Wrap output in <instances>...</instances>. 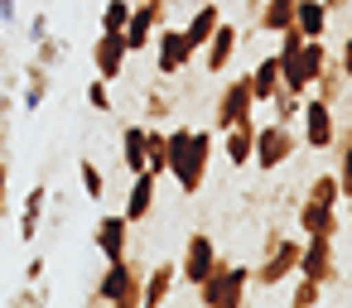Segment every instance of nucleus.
<instances>
[{
  "mask_svg": "<svg viewBox=\"0 0 352 308\" xmlns=\"http://www.w3.org/2000/svg\"><path fill=\"white\" fill-rule=\"evenodd\" d=\"M342 202H347V217H352V188H347V193H342Z\"/></svg>",
  "mask_w": 352,
  "mask_h": 308,
  "instance_id": "43",
  "label": "nucleus"
},
{
  "mask_svg": "<svg viewBox=\"0 0 352 308\" xmlns=\"http://www.w3.org/2000/svg\"><path fill=\"white\" fill-rule=\"evenodd\" d=\"M246 294H251V265H236V260H222V255L212 260V270L193 289V298L208 303V308H241Z\"/></svg>",
  "mask_w": 352,
  "mask_h": 308,
  "instance_id": "1",
  "label": "nucleus"
},
{
  "mask_svg": "<svg viewBox=\"0 0 352 308\" xmlns=\"http://www.w3.org/2000/svg\"><path fill=\"white\" fill-rule=\"evenodd\" d=\"M121 164H126V174L145 169V121H131L121 130Z\"/></svg>",
  "mask_w": 352,
  "mask_h": 308,
  "instance_id": "22",
  "label": "nucleus"
},
{
  "mask_svg": "<svg viewBox=\"0 0 352 308\" xmlns=\"http://www.w3.org/2000/svg\"><path fill=\"white\" fill-rule=\"evenodd\" d=\"M314 97H323L328 106H338L342 102V92H347V78H342V68H338V58H328L323 63V73L314 78V87H309Z\"/></svg>",
  "mask_w": 352,
  "mask_h": 308,
  "instance_id": "24",
  "label": "nucleus"
},
{
  "mask_svg": "<svg viewBox=\"0 0 352 308\" xmlns=\"http://www.w3.org/2000/svg\"><path fill=\"white\" fill-rule=\"evenodd\" d=\"M39 226H44V217H34V212H20V241H39Z\"/></svg>",
  "mask_w": 352,
  "mask_h": 308,
  "instance_id": "36",
  "label": "nucleus"
},
{
  "mask_svg": "<svg viewBox=\"0 0 352 308\" xmlns=\"http://www.w3.org/2000/svg\"><path fill=\"white\" fill-rule=\"evenodd\" d=\"M256 25H261L265 34L289 29V25H294V0H265V5H261V15H256Z\"/></svg>",
  "mask_w": 352,
  "mask_h": 308,
  "instance_id": "26",
  "label": "nucleus"
},
{
  "mask_svg": "<svg viewBox=\"0 0 352 308\" xmlns=\"http://www.w3.org/2000/svg\"><path fill=\"white\" fill-rule=\"evenodd\" d=\"M87 106H92V111H102V116L111 111V82H107V78L87 82Z\"/></svg>",
  "mask_w": 352,
  "mask_h": 308,
  "instance_id": "34",
  "label": "nucleus"
},
{
  "mask_svg": "<svg viewBox=\"0 0 352 308\" xmlns=\"http://www.w3.org/2000/svg\"><path fill=\"white\" fill-rule=\"evenodd\" d=\"M92 303H111V308H140V265L131 255L121 260H107L97 289H92Z\"/></svg>",
  "mask_w": 352,
  "mask_h": 308,
  "instance_id": "3",
  "label": "nucleus"
},
{
  "mask_svg": "<svg viewBox=\"0 0 352 308\" xmlns=\"http://www.w3.org/2000/svg\"><path fill=\"white\" fill-rule=\"evenodd\" d=\"M309 198H314V202L338 207V202H342V183H338V174H318V178L309 183Z\"/></svg>",
  "mask_w": 352,
  "mask_h": 308,
  "instance_id": "31",
  "label": "nucleus"
},
{
  "mask_svg": "<svg viewBox=\"0 0 352 308\" xmlns=\"http://www.w3.org/2000/svg\"><path fill=\"white\" fill-rule=\"evenodd\" d=\"M338 236H304L299 246V274L318 279V284H333L338 279V250H333Z\"/></svg>",
  "mask_w": 352,
  "mask_h": 308,
  "instance_id": "9",
  "label": "nucleus"
},
{
  "mask_svg": "<svg viewBox=\"0 0 352 308\" xmlns=\"http://www.w3.org/2000/svg\"><path fill=\"white\" fill-rule=\"evenodd\" d=\"M294 150H299V140H294V130H289L285 121H270V126H256V145H251V164H256L261 174H275V169H285V164L294 159Z\"/></svg>",
  "mask_w": 352,
  "mask_h": 308,
  "instance_id": "5",
  "label": "nucleus"
},
{
  "mask_svg": "<svg viewBox=\"0 0 352 308\" xmlns=\"http://www.w3.org/2000/svg\"><path fill=\"white\" fill-rule=\"evenodd\" d=\"M92 246H97L107 260H121V255H131V222H126L121 212L102 217V222L92 226Z\"/></svg>",
  "mask_w": 352,
  "mask_h": 308,
  "instance_id": "13",
  "label": "nucleus"
},
{
  "mask_svg": "<svg viewBox=\"0 0 352 308\" xmlns=\"http://www.w3.org/2000/svg\"><path fill=\"white\" fill-rule=\"evenodd\" d=\"M299 121H304V145L309 150H333V135H338V116H333V106L323 102V97H304V111H299Z\"/></svg>",
  "mask_w": 352,
  "mask_h": 308,
  "instance_id": "8",
  "label": "nucleus"
},
{
  "mask_svg": "<svg viewBox=\"0 0 352 308\" xmlns=\"http://www.w3.org/2000/svg\"><path fill=\"white\" fill-rule=\"evenodd\" d=\"M78 183H82V193H87L92 202L107 198V174L97 169V159H78Z\"/></svg>",
  "mask_w": 352,
  "mask_h": 308,
  "instance_id": "28",
  "label": "nucleus"
},
{
  "mask_svg": "<svg viewBox=\"0 0 352 308\" xmlns=\"http://www.w3.org/2000/svg\"><path fill=\"white\" fill-rule=\"evenodd\" d=\"M174 284H179V265L160 260L150 274H140V308H164L174 298Z\"/></svg>",
  "mask_w": 352,
  "mask_h": 308,
  "instance_id": "14",
  "label": "nucleus"
},
{
  "mask_svg": "<svg viewBox=\"0 0 352 308\" xmlns=\"http://www.w3.org/2000/svg\"><path fill=\"white\" fill-rule=\"evenodd\" d=\"M155 193H160V178H155L150 169L131 174V193H126V207H121V217H126L131 226H140V222L155 212Z\"/></svg>",
  "mask_w": 352,
  "mask_h": 308,
  "instance_id": "12",
  "label": "nucleus"
},
{
  "mask_svg": "<svg viewBox=\"0 0 352 308\" xmlns=\"http://www.w3.org/2000/svg\"><path fill=\"white\" fill-rule=\"evenodd\" d=\"M338 68H342V78L352 82V34L342 39V54H338Z\"/></svg>",
  "mask_w": 352,
  "mask_h": 308,
  "instance_id": "38",
  "label": "nucleus"
},
{
  "mask_svg": "<svg viewBox=\"0 0 352 308\" xmlns=\"http://www.w3.org/2000/svg\"><path fill=\"white\" fill-rule=\"evenodd\" d=\"M280 92V63H275V54L270 58H261L256 68H251V97H256V106L261 102H270Z\"/></svg>",
  "mask_w": 352,
  "mask_h": 308,
  "instance_id": "23",
  "label": "nucleus"
},
{
  "mask_svg": "<svg viewBox=\"0 0 352 308\" xmlns=\"http://www.w3.org/2000/svg\"><path fill=\"white\" fill-rule=\"evenodd\" d=\"M0 29H6V25H0Z\"/></svg>",
  "mask_w": 352,
  "mask_h": 308,
  "instance_id": "44",
  "label": "nucleus"
},
{
  "mask_svg": "<svg viewBox=\"0 0 352 308\" xmlns=\"http://www.w3.org/2000/svg\"><path fill=\"white\" fill-rule=\"evenodd\" d=\"M236 44H241V29L222 20V25L212 29V39L203 44V54H208V73H212V78H217V73H227V63L236 58Z\"/></svg>",
  "mask_w": 352,
  "mask_h": 308,
  "instance_id": "15",
  "label": "nucleus"
},
{
  "mask_svg": "<svg viewBox=\"0 0 352 308\" xmlns=\"http://www.w3.org/2000/svg\"><path fill=\"white\" fill-rule=\"evenodd\" d=\"M155 15H150V5H140V0H135V5H131V20H126V29H121V39H126V49H131V58L135 54H145L150 44H155Z\"/></svg>",
  "mask_w": 352,
  "mask_h": 308,
  "instance_id": "17",
  "label": "nucleus"
},
{
  "mask_svg": "<svg viewBox=\"0 0 352 308\" xmlns=\"http://www.w3.org/2000/svg\"><path fill=\"white\" fill-rule=\"evenodd\" d=\"M145 169L155 178H169V140L160 126H145Z\"/></svg>",
  "mask_w": 352,
  "mask_h": 308,
  "instance_id": "25",
  "label": "nucleus"
},
{
  "mask_svg": "<svg viewBox=\"0 0 352 308\" xmlns=\"http://www.w3.org/2000/svg\"><path fill=\"white\" fill-rule=\"evenodd\" d=\"M15 20V0H0V25H10Z\"/></svg>",
  "mask_w": 352,
  "mask_h": 308,
  "instance_id": "41",
  "label": "nucleus"
},
{
  "mask_svg": "<svg viewBox=\"0 0 352 308\" xmlns=\"http://www.w3.org/2000/svg\"><path fill=\"white\" fill-rule=\"evenodd\" d=\"M131 5H135V0H107V5H102V29L121 34L126 20H131Z\"/></svg>",
  "mask_w": 352,
  "mask_h": 308,
  "instance_id": "33",
  "label": "nucleus"
},
{
  "mask_svg": "<svg viewBox=\"0 0 352 308\" xmlns=\"http://www.w3.org/2000/svg\"><path fill=\"white\" fill-rule=\"evenodd\" d=\"M44 207H49V188H44V183H34V188L25 193L20 212H34V217H44Z\"/></svg>",
  "mask_w": 352,
  "mask_h": 308,
  "instance_id": "35",
  "label": "nucleus"
},
{
  "mask_svg": "<svg viewBox=\"0 0 352 308\" xmlns=\"http://www.w3.org/2000/svg\"><path fill=\"white\" fill-rule=\"evenodd\" d=\"M174 116V97L164 87H150L145 92V121H169Z\"/></svg>",
  "mask_w": 352,
  "mask_h": 308,
  "instance_id": "32",
  "label": "nucleus"
},
{
  "mask_svg": "<svg viewBox=\"0 0 352 308\" xmlns=\"http://www.w3.org/2000/svg\"><path fill=\"white\" fill-rule=\"evenodd\" d=\"M328 5V15H342V10H352V0H323Z\"/></svg>",
  "mask_w": 352,
  "mask_h": 308,
  "instance_id": "42",
  "label": "nucleus"
},
{
  "mask_svg": "<svg viewBox=\"0 0 352 308\" xmlns=\"http://www.w3.org/2000/svg\"><path fill=\"white\" fill-rule=\"evenodd\" d=\"M338 207H328V202H314V198H304L299 202V231L304 236H338Z\"/></svg>",
  "mask_w": 352,
  "mask_h": 308,
  "instance_id": "18",
  "label": "nucleus"
},
{
  "mask_svg": "<svg viewBox=\"0 0 352 308\" xmlns=\"http://www.w3.org/2000/svg\"><path fill=\"white\" fill-rule=\"evenodd\" d=\"M150 49H155V73H160V78H174V73H184V68L198 58L193 44L184 39V29H174V25H160Z\"/></svg>",
  "mask_w": 352,
  "mask_h": 308,
  "instance_id": "7",
  "label": "nucleus"
},
{
  "mask_svg": "<svg viewBox=\"0 0 352 308\" xmlns=\"http://www.w3.org/2000/svg\"><path fill=\"white\" fill-rule=\"evenodd\" d=\"M10 212V164L0 159V217Z\"/></svg>",
  "mask_w": 352,
  "mask_h": 308,
  "instance_id": "37",
  "label": "nucleus"
},
{
  "mask_svg": "<svg viewBox=\"0 0 352 308\" xmlns=\"http://www.w3.org/2000/svg\"><path fill=\"white\" fill-rule=\"evenodd\" d=\"M212 150H217V140H212V130H193V140H188V150L174 159V169H169V178H174V188L184 193V198H193V193H203V183H208V159H212Z\"/></svg>",
  "mask_w": 352,
  "mask_h": 308,
  "instance_id": "4",
  "label": "nucleus"
},
{
  "mask_svg": "<svg viewBox=\"0 0 352 308\" xmlns=\"http://www.w3.org/2000/svg\"><path fill=\"white\" fill-rule=\"evenodd\" d=\"M270 106H275V121H299V111H304V97L299 92H289V87H280L275 97H270Z\"/></svg>",
  "mask_w": 352,
  "mask_h": 308,
  "instance_id": "30",
  "label": "nucleus"
},
{
  "mask_svg": "<svg viewBox=\"0 0 352 308\" xmlns=\"http://www.w3.org/2000/svg\"><path fill=\"white\" fill-rule=\"evenodd\" d=\"M251 145H256V121H241V126H227L222 130V154L232 169H246L251 164Z\"/></svg>",
  "mask_w": 352,
  "mask_h": 308,
  "instance_id": "19",
  "label": "nucleus"
},
{
  "mask_svg": "<svg viewBox=\"0 0 352 308\" xmlns=\"http://www.w3.org/2000/svg\"><path fill=\"white\" fill-rule=\"evenodd\" d=\"M63 58H68V44H63V39H54V34L34 39V63H44V68H58Z\"/></svg>",
  "mask_w": 352,
  "mask_h": 308,
  "instance_id": "29",
  "label": "nucleus"
},
{
  "mask_svg": "<svg viewBox=\"0 0 352 308\" xmlns=\"http://www.w3.org/2000/svg\"><path fill=\"white\" fill-rule=\"evenodd\" d=\"M49 34V10H39L34 20H30V39H44Z\"/></svg>",
  "mask_w": 352,
  "mask_h": 308,
  "instance_id": "39",
  "label": "nucleus"
},
{
  "mask_svg": "<svg viewBox=\"0 0 352 308\" xmlns=\"http://www.w3.org/2000/svg\"><path fill=\"white\" fill-rule=\"evenodd\" d=\"M299 236H285V231H265L261 241V265H251V284L256 289H280L294 270H299Z\"/></svg>",
  "mask_w": 352,
  "mask_h": 308,
  "instance_id": "2",
  "label": "nucleus"
},
{
  "mask_svg": "<svg viewBox=\"0 0 352 308\" xmlns=\"http://www.w3.org/2000/svg\"><path fill=\"white\" fill-rule=\"evenodd\" d=\"M241 121H256V97H251V73L232 78L222 92H217V106H212V126L227 130V126H241Z\"/></svg>",
  "mask_w": 352,
  "mask_h": 308,
  "instance_id": "6",
  "label": "nucleus"
},
{
  "mask_svg": "<svg viewBox=\"0 0 352 308\" xmlns=\"http://www.w3.org/2000/svg\"><path fill=\"white\" fill-rule=\"evenodd\" d=\"M126 58H131L126 39H121V34H111V29H102V34H97V44H92V68H97V78L116 82V78L126 73Z\"/></svg>",
  "mask_w": 352,
  "mask_h": 308,
  "instance_id": "11",
  "label": "nucleus"
},
{
  "mask_svg": "<svg viewBox=\"0 0 352 308\" xmlns=\"http://www.w3.org/2000/svg\"><path fill=\"white\" fill-rule=\"evenodd\" d=\"M289 279H294V284H289L285 298H289L294 308H318V303H323V289H328V284H318V279H309V274H299V270H294Z\"/></svg>",
  "mask_w": 352,
  "mask_h": 308,
  "instance_id": "27",
  "label": "nucleus"
},
{
  "mask_svg": "<svg viewBox=\"0 0 352 308\" xmlns=\"http://www.w3.org/2000/svg\"><path fill=\"white\" fill-rule=\"evenodd\" d=\"M44 270H49V265H44V255H34V260L25 265V279H30V284H39V279H44Z\"/></svg>",
  "mask_w": 352,
  "mask_h": 308,
  "instance_id": "40",
  "label": "nucleus"
},
{
  "mask_svg": "<svg viewBox=\"0 0 352 308\" xmlns=\"http://www.w3.org/2000/svg\"><path fill=\"white\" fill-rule=\"evenodd\" d=\"M212 260H217V246H212V236H208V231H193V236L184 241V260H179V279H184L188 289H198V284H203V274L212 270Z\"/></svg>",
  "mask_w": 352,
  "mask_h": 308,
  "instance_id": "10",
  "label": "nucleus"
},
{
  "mask_svg": "<svg viewBox=\"0 0 352 308\" xmlns=\"http://www.w3.org/2000/svg\"><path fill=\"white\" fill-rule=\"evenodd\" d=\"M328 5L323 0H294V29L304 34V39H323L328 34Z\"/></svg>",
  "mask_w": 352,
  "mask_h": 308,
  "instance_id": "21",
  "label": "nucleus"
},
{
  "mask_svg": "<svg viewBox=\"0 0 352 308\" xmlns=\"http://www.w3.org/2000/svg\"><path fill=\"white\" fill-rule=\"evenodd\" d=\"M49 92H54V68H44V63H25V92H20V102H25V111H39L44 102H49Z\"/></svg>",
  "mask_w": 352,
  "mask_h": 308,
  "instance_id": "20",
  "label": "nucleus"
},
{
  "mask_svg": "<svg viewBox=\"0 0 352 308\" xmlns=\"http://www.w3.org/2000/svg\"><path fill=\"white\" fill-rule=\"evenodd\" d=\"M217 25H222V5H217V0H198V5H193V20L184 25V39L193 44V54H203V44L212 39Z\"/></svg>",
  "mask_w": 352,
  "mask_h": 308,
  "instance_id": "16",
  "label": "nucleus"
}]
</instances>
